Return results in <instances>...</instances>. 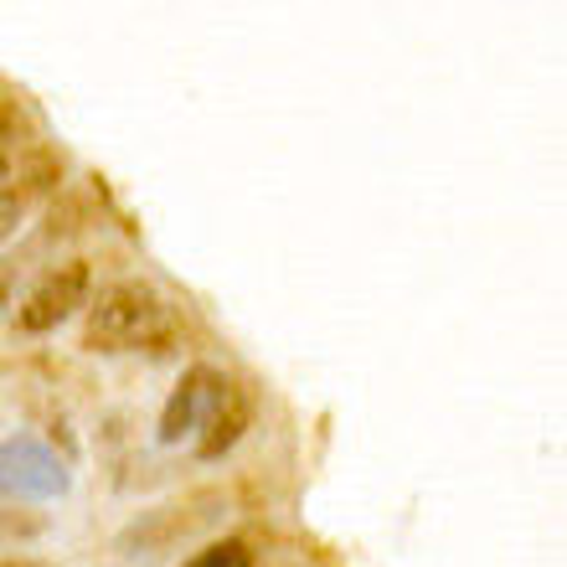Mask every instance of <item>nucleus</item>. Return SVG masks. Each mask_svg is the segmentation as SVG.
<instances>
[{"label": "nucleus", "instance_id": "obj_1", "mask_svg": "<svg viewBox=\"0 0 567 567\" xmlns=\"http://www.w3.org/2000/svg\"><path fill=\"white\" fill-rule=\"evenodd\" d=\"M176 341V315L150 284L124 279L99 295L83 326V346L89 351H165Z\"/></svg>", "mask_w": 567, "mask_h": 567}, {"label": "nucleus", "instance_id": "obj_2", "mask_svg": "<svg viewBox=\"0 0 567 567\" xmlns=\"http://www.w3.org/2000/svg\"><path fill=\"white\" fill-rule=\"evenodd\" d=\"M68 491V464L31 433H16L0 444V495H21V501H52Z\"/></svg>", "mask_w": 567, "mask_h": 567}, {"label": "nucleus", "instance_id": "obj_3", "mask_svg": "<svg viewBox=\"0 0 567 567\" xmlns=\"http://www.w3.org/2000/svg\"><path fill=\"white\" fill-rule=\"evenodd\" d=\"M89 264L83 258H68L58 269H47L37 279L27 299H21V310H16V326L27 330V336H42V330H58L78 305H89Z\"/></svg>", "mask_w": 567, "mask_h": 567}, {"label": "nucleus", "instance_id": "obj_4", "mask_svg": "<svg viewBox=\"0 0 567 567\" xmlns=\"http://www.w3.org/2000/svg\"><path fill=\"white\" fill-rule=\"evenodd\" d=\"M227 377L212 372V367H186L181 372V388L171 392V403H165L161 413V444H181V439H192L196 429H202V419H207L212 398L223 392Z\"/></svg>", "mask_w": 567, "mask_h": 567}, {"label": "nucleus", "instance_id": "obj_5", "mask_svg": "<svg viewBox=\"0 0 567 567\" xmlns=\"http://www.w3.org/2000/svg\"><path fill=\"white\" fill-rule=\"evenodd\" d=\"M248 419H254V408H248V392H243L238 382H223V392L212 398L207 419H202V429H196V454H202V460H223L227 449L243 439Z\"/></svg>", "mask_w": 567, "mask_h": 567}, {"label": "nucleus", "instance_id": "obj_6", "mask_svg": "<svg viewBox=\"0 0 567 567\" xmlns=\"http://www.w3.org/2000/svg\"><path fill=\"white\" fill-rule=\"evenodd\" d=\"M186 567H254V553H248V542L223 537V542H212V547H202Z\"/></svg>", "mask_w": 567, "mask_h": 567}, {"label": "nucleus", "instance_id": "obj_7", "mask_svg": "<svg viewBox=\"0 0 567 567\" xmlns=\"http://www.w3.org/2000/svg\"><path fill=\"white\" fill-rule=\"evenodd\" d=\"M11 279H16V264H0V305H6V295H11Z\"/></svg>", "mask_w": 567, "mask_h": 567}, {"label": "nucleus", "instance_id": "obj_8", "mask_svg": "<svg viewBox=\"0 0 567 567\" xmlns=\"http://www.w3.org/2000/svg\"><path fill=\"white\" fill-rule=\"evenodd\" d=\"M6 176H11V161H6V150H0V186H6Z\"/></svg>", "mask_w": 567, "mask_h": 567}, {"label": "nucleus", "instance_id": "obj_9", "mask_svg": "<svg viewBox=\"0 0 567 567\" xmlns=\"http://www.w3.org/2000/svg\"><path fill=\"white\" fill-rule=\"evenodd\" d=\"M0 567H42V563H0Z\"/></svg>", "mask_w": 567, "mask_h": 567}]
</instances>
